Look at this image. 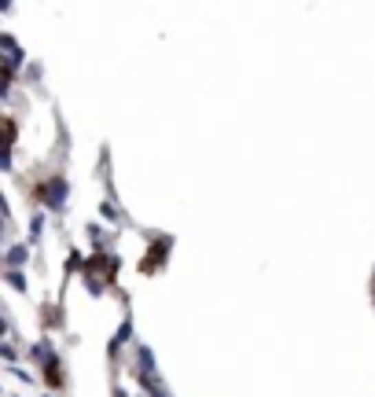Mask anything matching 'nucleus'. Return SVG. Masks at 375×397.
Returning a JSON list of instances; mask_svg holds the SVG:
<instances>
[{
    "label": "nucleus",
    "mask_w": 375,
    "mask_h": 397,
    "mask_svg": "<svg viewBox=\"0 0 375 397\" xmlns=\"http://www.w3.org/2000/svg\"><path fill=\"white\" fill-rule=\"evenodd\" d=\"M23 257H26V246H12V250H8V261H12V265H19Z\"/></svg>",
    "instance_id": "f257e3e1"
}]
</instances>
